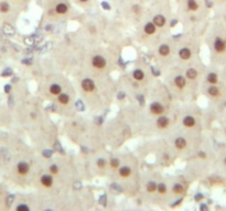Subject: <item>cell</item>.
Wrapping results in <instances>:
<instances>
[{
  "instance_id": "obj_18",
  "label": "cell",
  "mask_w": 226,
  "mask_h": 211,
  "mask_svg": "<svg viewBox=\"0 0 226 211\" xmlns=\"http://www.w3.org/2000/svg\"><path fill=\"white\" fill-rule=\"evenodd\" d=\"M144 77V74L141 69H136V70L133 72V78H135L136 80H138V81L142 80Z\"/></svg>"
},
{
  "instance_id": "obj_16",
  "label": "cell",
  "mask_w": 226,
  "mask_h": 211,
  "mask_svg": "<svg viewBox=\"0 0 226 211\" xmlns=\"http://www.w3.org/2000/svg\"><path fill=\"white\" fill-rule=\"evenodd\" d=\"M187 8L191 11H196L199 9V4L195 0H187Z\"/></svg>"
},
{
  "instance_id": "obj_1",
  "label": "cell",
  "mask_w": 226,
  "mask_h": 211,
  "mask_svg": "<svg viewBox=\"0 0 226 211\" xmlns=\"http://www.w3.org/2000/svg\"><path fill=\"white\" fill-rule=\"evenodd\" d=\"M82 88L84 91H87V92H92L94 91V89H95V84H94V81L90 78H86L84 80L82 81Z\"/></svg>"
},
{
  "instance_id": "obj_8",
  "label": "cell",
  "mask_w": 226,
  "mask_h": 211,
  "mask_svg": "<svg viewBox=\"0 0 226 211\" xmlns=\"http://www.w3.org/2000/svg\"><path fill=\"white\" fill-rule=\"evenodd\" d=\"M41 184H42L44 187H51L52 184H53V179H52V177L49 176V175H44V176L41 177Z\"/></svg>"
},
{
  "instance_id": "obj_23",
  "label": "cell",
  "mask_w": 226,
  "mask_h": 211,
  "mask_svg": "<svg viewBox=\"0 0 226 211\" xmlns=\"http://www.w3.org/2000/svg\"><path fill=\"white\" fill-rule=\"evenodd\" d=\"M172 191L174 192V194H176V195H180V194H183L184 191V188L181 186V185L179 184H176L173 186V188H172Z\"/></svg>"
},
{
  "instance_id": "obj_22",
  "label": "cell",
  "mask_w": 226,
  "mask_h": 211,
  "mask_svg": "<svg viewBox=\"0 0 226 211\" xmlns=\"http://www.w3.org/2000/svg\"><path fill=\"white\" fill-rule=\"evenodd\" d=\"M207 91H209V94H210L212 97H217L218 95H219V90H218V88H217V87H215V86H212V87H210Z\"/></svg>"
},
{
  "instance_id": "obj_33",
  "label": "cell",
  "mask_w": 226,
  "mask_h": 211,
  "mask_svg": "<svg viewBox=\"0 0 226 211\" xmlns=\"http://www.w3.org/2000/svg\"><path fill=\"white\" fill-rule=\"evenodd\" d=\"M101 6H103V8H106V10H109V9H110V7L108 6V4H106V2H103Z\"/></svg>"
},
{
  "instance_id": "obj_19",
  "label": "cell",
  "mask_w": 226,
  "mask_h": 211,
  "mask_svg": "<svg viewBox=\"0 0 226 211\" xmlns=\"http://www.w3.org/2000/svg\"><path fill=\"white\" fill-rule=\"evenodd\" d=\"M159 53L161 56H168L170 54V47L168 45H161L159 49Z\"/></svg>"
},
{
  "instance_id": "obj_10",
  "label": "cell",
  "mask_w": 226,
  "mask_h": 211,
  "mask_svg": "<svg viewBox=\"0 0 226 211\" xmlns=\"http://www.w3.org/2000/svg\"><path fill=\"white\" fill-rule=\"evenodd\" d=\"M174 83H176V86L178 87V88L180 89H182L184 88V86H185V84H187V81H185V78L182 76H178L176 78V80H174Z\"/></svg>"
},
{
  "instance_id": "obj_30",
  "label": "cell",
  "mask_w": 226,
  "mask_h": 211,
  "mask_svg": "<svg viewBox=\"0 0 226 211\" xmlns=\"http://www.w3.org/2000/svg\"><path fill=\"white\" fill-rule=\"evenodd\" d=\"M50 172H51L52 175H56V174L59 173V167H58L56 165H51Z\"/></svg>"
},
{
  "instance_id": "obj_32",
  "label": "cell",
  "mask_w": 226,
  "mask_h": 211,
  "mask_svg": "<svg viewBox=\"0 0 226 211\" xmlns=\"http://www.w3.org/2000/svg\"><path fill=\"white\" fill-rule=\"evenodd\" d=\"M17 210H29V208L27 207V206H24V204H22V206H19V207L17 208Z\"/></svg>"
},
{
  "instance_id": "obj_11",
  "label": "cell",
  "mask_w": 226,
  "mask_h": 211,
  "mask_svg": "<svg viewBox=\"0 0 226 211\" xmlns=\"http://www.w3.org/2000/svg\"><path fill=\"white\" fill-rule=\"evenodd\" d=\"M183 124L185 125L187 128H192V127H194L195 125V120L193 117H185L183 120Z\"/></svg>"
},
{
  "instance_id": "obj_28",
  "label": "cell",
  "mask_w": 226,
  "mask_h": 211,
  "mask_svg": "<svg viewBox=\"0 0 226 211\" xmlns=\"http://www.w3.org/2000/svg\"><path fill=\"white\" fill-rule=\"evenodd\" d=\"M9 9H10V7H9V4H7V2H1L0 4V11L1 12H8L9 11Z\"/></svg>"
},
{
  "instance_id": "obj_34",
  "label": "cell",
  "mask_w": 226,
  "mask_h": 211,
  "mask_svg": "<svg viewBox=\"0 0 226 211\" xmlns=\"http://www.w3.org/2000/svg\"><path fill=\"white\" fill-rule=\"evenodd\" d=\"M2 75H4V76H7V75H11V70H10V69H6V72H4Z\"/></svg>"
},
{
  "instance_id": "obj_3",
  "label": "cell",
  "mask_w": 226,
  "mask_h": 211,
  "mask_svg": "<svg viewBox=\"0 0 226 211\" xmlns=\"http://www.w3.org/2000/svg\"><path fill=\"white\" fill-rule=\"evenodd\" d=\"M150 111H151L153 115H162L164 112V108L163 106L161 104H159V102H153V104H151V106H150Z\"/></svg>"
},
{
  "instance_id": "obj_29",
  "label": "cell",
  "mask_w": 226,
  "mask_h": 211,
  "mask_svg": "<svg viewBox=\"0 0 226 211\" xmlns=\"http://www.w3.org/2000/svg\"><path fill=\"white\" fill-rule=\"evenodd\" d=\"M110 166H112L113 168H118V167H119V161H118L117 158H113V160L110 161Z\"/></svg>"
},
{
  "instance_id": "obj_14",
  "label": "cell",
  "mask_w": 226,
  "mask_h": 211,
  "mask_svg": "<svg viewBox=\"0 0 226 211\" xmlns=\"http://www.w3.org/2000/svg\"><path fill=\"white\" fill-rule=\"evenodd\" d=\"M187 146V141L183 138H179L176 140V147L179 150H183L184 147Z\"/></svg>"
},
{
  "instance_id": "obj_12",
  "label": "cell",
  "mask_w": 226,
  "mask_h": 211,
  "mask_svg": "<svg viewBox=\"0 0 226 211\" xmlns=\"http://www.w3.org/2000/svg\"><path fill=\"white\" fill-rule=\"evenodd\" d=\"M130 174H131V169L129 168L128 166H124V167H121V168L119 169V175H120L121 177H124V178L129 177Z\"/></svg>"
},
{
  "instance_id": "obj_38",
  "label": "cell",
  "mask_w": 226,
  "mask_h": 211,
  "mask_svg": "<svg viewBox=\"0 0 226 211\" xmlns=\"http://www.w3.org/2000/svg\"><path fill=\"white\" fill-rule=\"evenodd\" d=\"M101 204H106V197H101Z\"/></svg>"
},
{
  "instance_id": "obj_31",
  "label": "cell",
  "mask_w": 226,
  "mask_h": 211,
  "mask_svg": "<svg viewBox=\"0 0 226 211\" xmlns=\"http://www.w3.org/2000/svg\"><path fill=\"white\" fill-rule=\"evenodd\" d=\"M97 166L99 168H104L106 166V161L105 160H103V158H99L97 161Z\"/></svg>"
},
{
  "instance_id": "obj_25",
  "label": "cell",
  "mask_w": 226,
  "mask_h": 211,
  "mask_svg": "<svg viewBox=\"0 0 226 211\" xmlns=\"http://www.w3.org/2000/svg\"><path fill=\"white\" fill-rule=\"evenodd\" d=\"M4 32L6 33V34H8V35H12L13 33H15V30H13V28L10 25V24H4Z\"/></svg>"
},
{
  "instance_id": "obj_41",
  "label": "cell",
  "mask_w": 226,
  "mask_h": 211,
  "mask_svg": "<svg viewBox=\"0 0 226 211\" xmlns=\"http://www.w3.org/2000/svg\"><path fill=\"white\" fill-rule=\"evenodd\" d=\"M224 164H225V165H226V158H225V160H224Z\"/></svg>"
},
{
  "instance_id": "obj_40",
  "label": "cell",
  "mask_w": 226,
  "mask_h": 211,
  "mask_svg": "<svg viewBox=\"0 0 226 211\" xmlns=\"http://www.w3.org/2000/svg\"><path fill=\"white\" fill-rule=\"evenodd\" d=\"M79 1H82V2H86V1H88V0H79Z\"/></svg>"
},
{
  "instance_id": "obj_4",
  "label": "cell",
  "mask_w": 226,
  "mask_h": 211,
  "mask_svg": "<svg viewBox=\"0 0 226 211\" xmlns=\"http://www.w3.org/2000/svg\"><path fill=\"white\" fill-rule=\"evenodd\" d=\"M214 49H215V51H216L217 53H222V52H224L225 49H226L225 41H223L221 38H217L216 40H215V42H214Z\"/></svg>"
},
{
  "instance_id": "obj_24",
  "label": "cell",
  "mask_w": 226,
  "mask_h": 211,
  "mask_svg": "<svg viewBox=\"0 0 226 211\" xmlns=\"http://www.w3.org/2000/svg\"><path fill=\"white\" fill-rule=\"evenodd\" d=\"M207 81H209L210 84H216V83H217V75L214 73L209 74V76H207Z\"/></svg>"
},
{
  "instance_id": "obj_27",
  "label": "cell",
  "mask_w": 226,
  "mask_h": 211,
  "mask_svg": "<svg viewBox=\"0 0 226 211\" xmlns=\"http://www.w3.org/2000/svg\"><path fill=\"white\" fill-rule=\"evenodd\" d=\"M157 190H158L161 195L167 194V186H165L164 184H159L158 185V187H157Z\"/></svg>"
},
{
  "instance_id": "obj_39",
  "label": "cell",
  "mask_w": 226,
  "mask_h": 211,
  "mask_svg": "<svg viewBox=\"0 0 226 211\" xmlns=\"http://www.w3.org/2000/svg\"><path fill=\"white\" fill-rule=\"evenodd\" d=\"M174 24H176V20H173L171 22V27H174Z\"/></svg>"
},
{
  "instance_id": "obj_2",
  "label": "cell",
  "mask_w": 226,
  "mask_h": 211,
  "mask_svg": "<svg viewBox=\"0 0 226 211\" xmlns=\"http://www.w3.org/2000/svg\"><path fill=\"white\" fill-rule=\"evenodd\" d=\"M93 66L99 69L104 68L106 66V59L103 57V56L97 55V56H95V57L93 58Z\"/></svg>"
},
{
  "instance_id": "obj_36",
  "label": "cell",
  "mask_w": 226,
  "mask_h": 211,
  "mask_svg": "<svg viewBox=\"0 0 226 211\" xmlns=\"http://www.w3.org/2000/svg\"><path fill=\"white\" fill-rule=\"evenodd\" d=\"M133 12L139 13V7H138V6H135V7H133Z\"/></svg>"
},
{
  "instance_id": "obj_9",
  "label": "cell",
  "mask_w": 226,
  "mask_h": 211,
  "mask_svg": "<svg viewBox=\"0 0 226 211\" xmlns=\"http://www.w3.org/2000/svg\"><path fill=\"white\" fill-rule=\"evenodd\" d=\"M156 25H155V23H151V22H149L147 23L146 25H144V32L147 33V34L149 35H151L153 34L155 32H156Z\"/></svg>"
},
{
  "instance_id": "obj_20",
  "label": "cell",
  "mask_w": 226,
  "mask_h": 211,
  "mask_svg": "<svg viewBox=\"0 0 226 211\" xmlns=\"http://www.w3.org/2000/svg\"><path fill=\"white\" fill-rule=\"evenodd\" d=\"M198 76V72L194 68H190L187 70V77L189 79H195Z\"/></svg>"
},
{
  "instance_id": "obj_21",
  "label": "cell",
  "mask_w": 226,
  "mask_h": 211,
  "mask_svg": "<svg viewBox=\"0 0 226 211\" xmlns=\"http://www.w3.org/2000/svg\"><path fill=\"white\" fill-rule=\"evenodd\" d=\"M59 101L62 104H67L70 101V97L65 95V94H60L59 95Z\"/></svg>"
},
{
  "instance_id": "obj_13",
  "label": "cell",
  "mask_w": 226,
  "mask_h": 211,
  "mask_svg": "<svg viewBox=\"0 0 226 211\" xmlns=\"http://www.w3.org/2000/svg\"><path fill=\"white\" fill-rule=\"evenodd\" d=\"M180 57L182 58V59H189V58L191 57V51L189 50V49H182V50L180 51Z\"/></svg>"
},
{
  "instance_id": "obj_5",
  "label": "cell",
  "mask_w": 226,
  "mask_h": 211,
  "mask_svg": "<svg viewBox=\"0 0 226 211\" xmlns=\"http://www.w3.org/2000/svg\"><path fill=\"white\" fill-rule=\"evenodd\" d=\"M29 169H30L29 165H28L27 163H24V162H21V163L18 164V173L20 175H27Z\"/></svg>"
},
{
  "instance_id": "obj_35",
  "label": "cell",
  "mask_w": 226,
  "mask_h": 211,
  "mask_svg": "<svg viewBox=\"0 0 226 211\" xmlns=\"http://www.w3.org/2000/svg\"><path fill=\"white\" fill-rule=\"evenodd\" d=\"M10 88H11V87H10L9 85H6V86H4V91L9 92V91H10Z\"/></svg>"
},
{
  "instance_id": "obj_7",
  "label": "cell",
  "mask_w": 226,
  "mask_h": 211,
  "mask_svg": "<svg viewBox=\"0 0 226 211\" xmlns=\"http://www.w3.org/2000/svg\"><path fill=\"white\" fill-rule=\"evenodd\" d=\"M157 125H158V128H160V129H165V128H168V125H169V119H168L167 117H161V118H159L158 121H157Z\"/></svg>"
},
{
  "instance_id": "obj_6",
  "label": "cell",
  "mask_w": 226,
  "mask_h": 211,
  "mask_svg": "<svg viewBox=\"0 0 226 211\" xmlns=\"http://www.w3.org/2000/svg\"><path fill=\"white\" fill-rule=\"evenodd\" d=\"M153 23H155V25L158 27V28L163 27L164 23H165V18H164L163 15H156V17L153 18Z\"/></svg>"
},
{
  "instance_id": "obj_37",
  "label": "cell",
  "mask_w": 226,
  "mask_h": 211,
  "mask_svg": "<svg viewBox=\"0 0 226 211\" xmlns=\"http://www.w3.org/2000/svg\"><path fill=\"white\" fill-rule=\"evenodd\" d=\"M199 156H200V157H202V158H205V157H206V155H205V153H203V152H200V153H199Z\"/></svg>"
},
{
  "instance_id": "obj_17",
  "label": "cell",
  "mask_w": 226,
  "mask_h": 211,
  "mask_svg": "<svg viewBox=\"0 0 226 211\" xmlns=\"http://www.w3.org/2000/svg\"><path fill=\"white\" fill-rule=\"evenodd\" d=\"M61 91H62V88H61V86H59V85L54 84L50 87V92L52 95H60Z\"/></svg>"
},
{
  "instance_id": "obj_15",
  "label": "cell",
  "mask_w": 226,
  "mask_h": 211,
  "mask_svg": "<svg viewBox=\"0 0 226 211\" xmlns=\"http://www.w3.org/2000/svg\"><path fill=\"white\" fill-rule=\"evenodd\" d=\"M67 9H69V8H67V6L65 4H59L58 6H56V8H55L56 12L60 13V15H64V13H66Z\"/></svg>"
},
{
  "instance_id": "obj_26",
  "label": "cell",
  "mask_w": 226,
  "mask_h": 211,
  "mask_svg": "<svg viewBox=\"0 0 226 211\" xmlns=\"http://www.w3.org/2000/svg\"><path fill=\"white\" fill-rule=\"evenodd\" d=\"M157 184L156 183H153V181H150V183H148V185H147V190H148L149 192H155L157 190Z\"/></svg>"
}]
</instances>
